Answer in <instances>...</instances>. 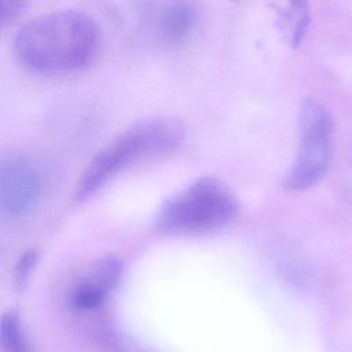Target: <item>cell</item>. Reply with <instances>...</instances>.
I'll return each mask as SVG.
<instances>
[{"mask_svg":"<svg viewBox=\"0 0 352 352\" xmlns=\"http://www.w3.org/2000/svg\"><path fill=\"white\" fill-rule=\"evenodd\" d=\"M99 47L95 22L74 10L43 14L19 29L14 54L28 70L40 74H67L87 67Z\"/></svg>","mask_w":352,"mask_h":352,"instance_id":"1","label":"cell"},{"mask_svg":"<svg viewBox=\"0 0 352 352\" xmlns=\"http://www.w3.org/2000/svg\"><path fill=\"white\" fill-rule=\"evenodd\" d=\"M184 140V126L173 118L151 117L135 122L95 155L82 172L74 198L82 201L120 170L173 153Z\"/></svg>","mask_w":352,"mask_h":352,"instance_id":"2","label":"cell"},{"mask_svg":"<svg viewBox=\"0 0 352 352\" xmlns=\"http://www.w3.org/2000/svg\"><path fill=\"white\" fill-rule=\"evenodd\" d=\"M238 213V199L219 179L205 176L164 204L155 227L170 235H201L228 224Z\"/></svg>","mask_w":352,"mask_h":352,"instance_id":"3","label":"cell"},{"mask_svg":"<svg viewBox=\"0 0 352 352\" xmlns=\"http://www.w3.org/2000/svg\"><path fill=\"white\" fill-rule=\"evenodd\" d=\"M333 155V120L329 110L315 99H305L298 111V150L283 179L292 191L318 184L327 173Z\"/></svg>","mask_w":352,"mask_h":352,"instance_id":"4","label":"cell"},{"mask_svg":"<svg viewBox=\"0 0 352 352\" xmlns=\"http://www.w3.org/2000/svg\"><path fill=\"white\" fill-rule=\"evenodd\" d=\"M41 177L37 168L25 157L11 154L0 164V205L10 216L29 213L40 199Z\"/></svg>","mask_w":352,"mask_h":352,"instance_id":"5","label":"cell"},{"mask_svg":"<svg viewBox=\"0 0 352 352\" xmlns=\"http://www.w3.org/2000/svg\"><path fill=\"white\" fill-rule=\"evenodd\" d=\"M121 261L114 256L98 260L87 278L72 293V304L78 309H94L116 286L121 275Z\"/></svg>","mask_w":352,"mask_h":352,"instance_id":"6","label":"cell"},{"mask_svg":"<svg viewBox=\"0 0 352 352\" xmlns=\"http://www.w3.org/2000/svg\"><path fill=\"white\" fill-rule=\"evenodd\" d=\"M195 26V11L187 0H170L158 19V32L168 44L184 43Z\"/></svg>","mask_w":352,"mask_h":352,"instance_id":"7","label":"cell"},{"mask_svg":"<svg viewBox=\"0 0 352 352\" xmlns=\"http://www.w3.org/2000/svg\"><path fill=\"white\" fill-rule=\"evenodd\" d=\"M286 19L289 22L290 43L297 47L302 41L309 25V0H287Z\"/></svg>","mask_w":352,"mask_h":352,"instance_id":"8","label":"cell"},{"mask_svg":"<svg viewBox=\"0 0 352 352\" xmlns=\"http://www.w3.org/2000/svg\"><path fill=\"white\" fill-rule=\"evenodd\" d=\"M0 334L4 352H30L21 320L15 312L3 315Z\"/></svg>","mask_w":352,"mask_h":352,"instance_id":"9","label":"cell"},{"mask_svg":"<svg viewBox=\"0 0 352 352\" xmlns=\"http://www.w3.org/2000/svg\"><path fill=\"white\" fill-rule=\"evenodd\" d=\"M37 263V252L36 250H26L18 260L16 265H15V271H14V279H15V285L22 289L29 276L32 270L34 268Z\"/></svg>","mask_w":352,"mask_h":352,"instance_id":"10","label":"cell"},{"mask_svg":"<svg viewBox=\"0 0 352 352\" xmlns=\"http://www.w3.org/2000/svg\"><path fill=\"white\" fill-rule=\"evenodd\" d=\"M26 0H0V22L3 26L11 23L25 8Z\"/></svg>","mask_w":352,"mask_h":352,"instance_id":"11","label":"cell"}]
</instances>
